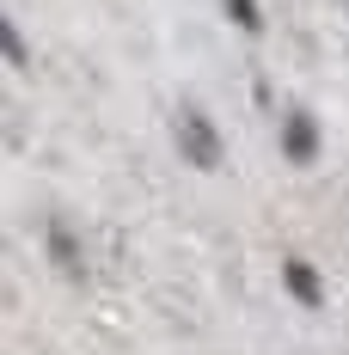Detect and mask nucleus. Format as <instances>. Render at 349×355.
Returning <instances> with one entry per match:
<instances>
[{
	"instance_id": "f257e3e1",
	"label": "nucleus",
	"mask_w": 349,
	"mask_h": 355,
	"mask_svg": "<svg viewBox=\"0 0 349 355\" xmlns=\"http://www.w3.org/2000/svg\"><path fill=\"white\" fill-rule=\"evenodd\" d=\"M178 153H184L196 172H214V166H221V135H214V123L196 105L178 110Z\"/></svg>"
},
{
	"instance_id": "f03ea898",
	"label": "nucleus",
	"mask_w": 349,
	"mask_h": 355,
	"mask_svg": "<svg viewBox=\"0 0 349 355\" xmlns=\"http://www.w3.org/2000/svg\"><path fill=\"white\" fill-rule=\"evenodd\" d=\"M282 153H288L294 166H313V159H318V123H313V110H288V123H282Z\"/></svg>"
},
{
	"instance_id": "7ed1b4c3",
	"label": "nucleus",
	"mask_w": 349,
	"mask_h": 355,
	"mask_svg": "<svg viewBox=\"0 0 349 355\" xmlns=\"http://www.w3.org/2000/svg\"><path fill=\"white\" fill-rule=\"evenodd\" d=\"M282 282H288V294H294L300 306H325V282H318V270L307 257H288V263H282Z\"/></svg>"
},
{
	"instance_id": "20e7f679",
	"label": "nucleus",
	"mask_w": 349,
	"mask_h": 355,
	"mask_svg": "<svg viewBox=\"0 0 349 355\" xmlns=\"http://www.w3.org/2000/svg\"><path fill=\"white\" fill-rule=\"evenodd\" d=\"M49 257H56V263H62V270H68L74 282H80V276H86V251L74 245V233H68V227H49Z\"/></svg>"
},
{
	"instance_id": "39448f33",
	"label": "nucleus",
	"mask_w": 349,
	"mask_h": 355,
	"mask_svg": "<svg viewBox=\"0 0 349 355\" xmlns=\"http://www.w3.org/2000/svg\"><path fill=\"white\" fill-rule=\"evenodd\" d=\"M0 55H6L12 68H25V62H31V49H25V37H19L12 19H0Z\"/></svg>"
},
{
	"instance_id": "423d86ee",
	"label": "nucleus",
	"mask_w": 349,
	"mask_h": 355,
	"mask_svg": "<svg viewBox=\"0 0 349 355\" xmlns=\"http://www.w3.org/2000/svg\"><path fill=\"white\" fill-rule=\"evenodd\" d=\"M221 6H227V12H233V25H239V31H264V12H257V0H221Z\"/></svg>"
}]
</instances>
